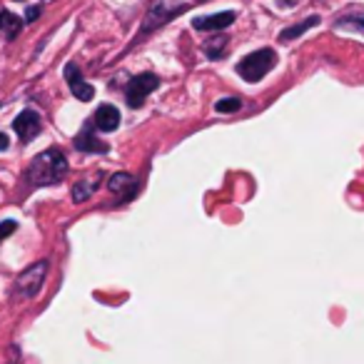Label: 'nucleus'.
Segmentation results:
<instances>
[{"label": "nucleus", "instance_id": "6", "mask_svg": "<svg viewBox=\"0 0 364 364\" xmlns=\"http://www.w3.org/2000/svg\"><path fill=\"white\" fill-rule=\"evenodd\" d=\"M13 130L18 132L23 142H31L33 137L41 132V115L36 110H23L21 115L13 120Z\"/></svg>", "mask_w": 364, "mask_h": 364}, {"label": "nucleus", "instance_id": "13", "mask_svg": "<svg viewBox=\"0 0 364 364\" xmlns=\"http://www.w3.org/2000/svg\"><path fill=\"white\" fill-rule=\"evenodd\" d=\"M319 26V16H312V18H307V21H302V23H297V26H292V28H284L282 31V36H279V41H294V38H299L302 33H307L309 28H317Z\"/></svg>", "mask_w": 364, "mask_h": 364}, {"label": "nucleus", "instance_id": "10", "mask_svg": "<svg viewBox=\"0 0 364 364\" xmlns=\"http://www.w3.org/2000/svg\"><path fill=\"white\" fill-rule=\"evenodd\" d=\"M100 177L102 175H95V177H90V180H80L73 188V203L75 205H80V203H85L87 198H92L95 195V190L100 188Z\"/></svg>", "mask_w": 364, "mask_h": 364}, {"label": "nucleus", "instance_id": "15", "mask_svg": "<svg viewBox=\"0 0 364 364\" xmlns=\"http://www.w3.org/2000/svg\"><path fill=\"white\" fill-rule=\"evenodd\" d=\"M344 26H347V28L357 26L359 31H364V13H362V16H357V18H354L352 13H344V16L337 21V28H344Z\"/></svg>", "mask_w": 364, "mask_h": 364}, {"label": "nucleus", "instance_id": "1", "mask_svg": "<svg viewBox=\"0 0 364 364\" xmlns=\"http://www.w3.org/2000/svg\"><path fill=\"white\" fill-rule=\"evenodd\" d=\"M68 172V160L60 150H46L31 162L26 177L33 188H46V185H55L65 177Z\"/></svg>", "mask_w": 364, "mask_h": 364}, {"label": "nucleus", "instance_id": "16", "mask_svg": "<svg viewBox=\"0 0 364 364\" xmlns=\"http://www.w3.org/2000/svg\"><path fill=\"white\" fill-rule=\"evenodd\" d=\"M16 230H18L16 220H3V223H0V242H3L6 237H11V235L16 232Z\"/></svg>", "mask_w": 364, "mask_h": 364}, {"label": "nucleus", "instance_id": "11", "mask_svg": "<svg viewBox=\"0 0 364 364\" xmlns=\"http://www.w3.org/2000/svg\"><path fill=\"white\" fill-rule=\"evenodd\" d=\"M75 147L82 152H107V145L102 140H97L90 130H82L80 135L75 137Z\"/></svg>", "mask_w": 364, "mask_h": 364}, {"label": "nucleus", "instance_id": "19", "mask_svg": "<svg viewBox=\"0 0 364 364\" xmlns=\"http://www.w3.org/2000/svg\"><path fill=\"white\" fill-rule=\"evenodd\" d=\"M282 3H287V6H294V0H282Z\"/></svg>", "mask_w": 364, "mask_h": 364}, {"label": "nucleus", "instance_id": "5", "mask_svg": "<svg viewBox=\"0 0 364 364\" xmlns=\"http://www.w3.org/2000/svg\"><path fill=\"white\" fill-rule=\"evenodd\" d=\"M65 80H68V85H70V92L77 100L90 102L92 97H95V90H92V85H87V82L82 80V73L75 63H68L65 65Z\"/></svg>", "mask_w": 364, "mask_h": 364}, {"label": "nucleus", "instance_id": "9", "mask_svg": "<svg viewBox=\"0 0 364 364\" xmlns=\"http://www.w3.org/2000/svg\"><path fill=\"white\" fill-rule=\"evenodd\" d=\"M127 188H137L135 177L127 175V172H117V175H112L110 180H107V190L122 195V203H125V200H132V195H135V193H127Z\"/></svg>", "mask_w": 364, "mask_h": 364}, {"label": "nucleus", "instance_id": "3", "mask_svg": "<svg viewBox=\"0 0 364 364\" xmlns=\"http://www.w3.org/2000/svg\"><path fill=\"white\" fill-rule=\"evenodd\" d=\"M46 277H48V262L41 259V262L31 264V267L23 269V272L18 274L16 284H13V292H16V297H23V299L36 297V294L41 292Z\"/></svg>", "mask_w": 364, "mask_h": 364}, {"label": "nucleus", "instance_id": "4", "mask_svg": "<svg viewBox=\"0 0 364 364\" xmlns=\"http://www.w3.org/2000/svg\"><path fill=\"white\" fill-rule=\"evenodd\" d=\"M157 85H160V80H157L152 73H142V75L132 77L130 82H127V90H125V100L130 107H142V102H145V97L150 95L152 90H157Z\"/></svg>", "mask_w": 364, "mask_h": 364}, {"label": "nucleus", "instance_id": "7", "mask_svg": "<svg viewBox=\"0 0 364 364\" xmlns=\"http://www.w3.org/2000/svg\"><path fill=\"white\" fill-rule=\"evenodd\" d=\"M237 13L235 11H225V13H215V16H203V18H195L193 26L198 31H223V28L232 26Z\"/></svg>", "mask_w": 364, "mask_h": 364}, {"label": "nucleus", "instance_id": "8", "mask_svg": "<svg viewBox=\"0 0 364 364\" xmlns=\"http://www.w3.org/2000/svg\"><path fill=\"white\" fill-rule=\"evenodd\" d=\"M92 117H95L97 130H102V132H112L120 127V110H117L115 105H107V102L97 107Z\"/></svg>", "mask_w": 364, "mask_h": 364}, {"label": "nucleus", "instance_id": "12", "mask_svg": "<svg viewBox=\"0 0 364 364\" xmlns=\"http://www.w3.org/2000/svg\"><path fill=\"white\" fill-rule=\"evenodd\" d=\"M23 23L18 16H13V13L8 11H0V33L8 38V41H13V38H18V33H21Z\"/></svg>", "mask_w": 364, "mask_h": 364}, {"label": "nucleus", "instance_id": "18", "mask_svg": "<svg viewBox=\"0 0 364 364\" xmlns=\"http://www.w3.org/2000/svg\"><path fill=\"white\" fill-rule=\"evenodd\" d=\"M8 145H11L8 135H3V132H0V150H8Z\"/></svg>", "mask_w": 364, "mask_h": 364}, {"label": "nucleus", "instance_id": "17", "mask_svg": "<svg viewBox=\"0 0 364 364\" xmlns=\"http://www.w3.org/2000/svg\"><path fill=\"white\" fill-rule=\"evenodd\" d=\"M43 13V8L41 6H33V8H28L26 11V21L28 23H33V21H38V16Z\"/></svg>", "mask_w": 364, "mask_h": 364}, {"label": "nucleus", "instance_id": "14", "mask_svg": "<svg viewBox=\"0 0 364 364\" xmlns=\"http://www.w3.org/2000/svg\"><path fill=\"white\" fill-rule=\"evenodd\" d=\"M242 107V102L237 97H223V100L215 102V110L218 112H237Z\"/></svg>", "mask_w": 364, "mask_h": 364}, {"label": "nucleus", "instance_id": "2", "mask_svg": "<svg viewBox=\"0 0 364 364\" xmlns=\"http://www.w3.org/2000/svg\"><path fill=\"white\" fill-rule=\"evenodd\" d=\"M274 63H277V53L272 48H262V50H255L247 58H242L237 63V73L247 82H257L267 75V70H272Z\"/></svg>", "mask_w": 364, "mask_h": 364}]
</instances>
